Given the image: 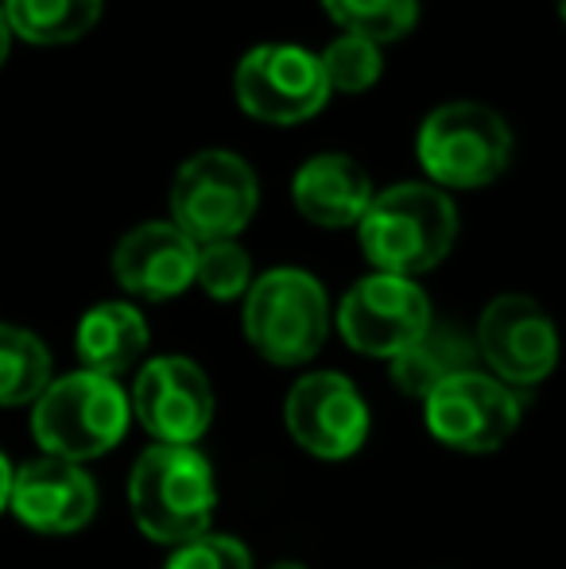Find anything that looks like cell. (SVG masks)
Here are the masks:
<instances>
[{"mask_svg":"<svg viewBox=\"0 0 566 569\" xmlns=\"http://www.w3.org/2000/svg\"><path fill=\"white\" fill-rule=\"evenodd\" d=\"M330 98L318 54L295 43L252 47L237 67V101L249 117L268 124H299Z\"/></svg>","mask_w":566,"mask_h":569,"instance_id":"obj_9","label":"cell"},{"mask_svg":"<svg viewBox=\"0 0 566 569\" xmlns=\"http://www.w3.org/2000/svg\"><path fill=\"white\" fill-rule=\"evenodd\" d=\"M129 403L156 446H195L214 422V388L187 357L148 360Z\"/></svg>","mask_w":566,"mask_h":569,"instance_id":"obj_12","label":"cell"},{"mask_svg":"<svg viewBox=\"0 0 566 569\" xmlns=\"http://www.w3.org/2000/svg\"><path fill=\"white\" fill-rule=\"evenodd\" d=\"M513 132L477 101L435 109L419 128V163L443 187H485L508 167Z\"/></svg>","mask_w":566,"mask_h":569,"instance_id":"obj_6","label":"cell"},{"mask_svg":"<svg viewBox=\"0 0 566 569\" xmlns=\"http://www.w3.org/2000/svg\"><path fill=\"white\" fill-rule=\"evenodd\" d=\"M101 0H4V20L28 43H70L98 23Z\"/></svg>","mask_w":566,"mask_h":569,"instance_id":"obj_18","label":"cell"},{"mask_svg":"<svg viewBox=\"0 0 566 569\" xmlns=\"http://www.w3.org/2000/svg\"><path fill=\"white\" fill-rule=\"evenodd\" d=\"M0 4H4V0H0Z\"/></svg>","mask_w":566,"mask_h":569,"instance_id":"obj_28","label":"cell"},{"mask_svg":"<svg viewBox=\"0 0 566 569\" xmlns=\"http://www.w3.org/2000/svg\"><path fill=\"white\" fill-rule=\"evenodd\" d=\"M330 307L310 271L272 268L245 295V338L272 365H307L326 341Z\"/></svg>","mask_w":566,"mask_h":569,"instance_id":"obj_4","label":"cell"},{"mask_svg":"<svg viewBox=\"0 0 566 569\" xmlns=\"http://www.w3.org/2000/svg\"><path fill=\"white\" fill-rule=\"evenodd\" d=\"M132 519L151 542L182 547L210 535L218 485L214 469L195 446H151L129 477Z\"/></svg>","mask_w":566,"mask_h":569,"instance_id":"obj_1","label":"cell"},{"mask_svg":"<svg viewBox=\"0 0 566 569\" xmlns=\"http://www.w3.org/2000/svg\"><path fill=\"white\" fill-rule=\"evenodd\" d=\"M51 383V352L36 333L0 322V403H36Z\"/></svg>","mask_w":566,"mask_h":569,"instance_id":"obj_19","label":"cell"},{"mask_svg":"<svg viewBox=\"0 0 566 569\" xmlns=\"http://www.w3.org/2000/svg\"><path fill=\"white\" fill-rule=\"evenodd\" d=\"M357 232L373 268L385 276L416 279L419 271L446 260L458 237V213L438 187L400 182L373 198L365 218L357 221Z\"/></svg>","mask_w":566,"mask_h":569,"instance_id":"obj_2","label":"cell"},{"mask_svg":"<svg viewBox=\"0 0 566 569\" xmlns=\"http://www.w3.org/2000/svg\"><path fill=\"white\" fill-rule=\"evenodd\" d=\"M474 368H477V341H469L458 326L430 322L424 338L393 360V380L404 396L427 399L438 383H446L450 376L474 372Z\"/></svg>","mask_w":566,"mask_h":569,"instance_id":"obj_17","label":"cell"},{"mask_svg":"<svg viewBox=\"0 0 566 569\" xmlns=\"http://www.w3.org/2000/svg\"><path fill=\"white\" fill-rule=\"evenodd\" d=\"M427 430L458 453H493L520 427V399L508 383L485 372H461L424 399Z\"/></svg>","mask_w":566,"mask_h":569,"instance_id":"obj_8","label":"cell"},{"mask_svg":"<svg viewBox=\"0 0 566 569\" xmlns=\"http://www.w3.org/2000/svg\"><path fill=\"white\" fill-rule=\"evenodd\" d=\"M268 569H307V566H299V562H276V566H268Z\"/></svg>","mask_w":566,"mask_h":569,"instance_id":"obj_26","label":"cell"},{"mask_svg":"<svg viewBox=\"0 0 566 569\" xmlns=\"http://www.w3.org/2000/svg\"><path fill=\"white\" fill-rule=\"evenodd\" d=\"M287 435L322 461L354 457L369 438V407L341 372H310L295 380L284 403Z\"/></svg>","mask_w":566,"mask_h":569,"instance_id":"obj_11","label":"cell"},{"mask_svg":"<svg viewBox=\"0 0 566 569\" xmlns=\"http://www.w3.org/2000/svg\"><path fill=\"white\" fill-rule=\"evenodd\" d=\"M75 345L86 372L117 380L148 349V322H143V315L137 307H129V302H101V307H93L78 322Z\"/></svg>","mask_w":566,"mask_h":569,"instance_id":"obj_16","label":"cell"},{"mask_svg":"<svg viewBox=\"0 0 566 569\" xmlns=\"http://www.w3.org/2000/svg\"><path fill=\"white\" fill-rule=\"evenodd\" d=\"M8 508L39 535H75L98 511V488L90 472L62 457H39L12 472Z\"/></svg>","mask_w":566,"mask_h":569,"instance_id":"obj_13","label":"cell"},{"mask_svg":"<svg viewBox=\"0 0 566 569\" xmlns=\"http://www.w3.org/2000/svg\"><path fill=\"white\" fill-rule=\"evenodd\" d=\"M198 244L175 221H148L132 229L113 252V276L129 295L163 302L195 283Z\"/></svg>","mask_w":566,"mask_h":569,"instance_id":"obj_14","label":"cell"},{"mask_svg":"<svg viewBox=\"0 0 566 569\" xmlns=\"http://www.w3.org/2000/svg\"><path fill=\"white\" fill-rule=\"evenodd\" d=\"M195 279L202 283V291L218 302L241 299L252 287V263L237 240H214V244L198 248Z\"/></svg>","mask_w":566,"mask_h":569,"instance_id":"obj_22","label":"cell"},{"mask_svg":"<svg viewBox=\"0 0 566 569\" xmlns=\"http://www.w3.org/2000/svg\"><path fill=\"white\" fill-rule=\"evenodd\" d=\"M430 302L416 279L373 271L346 291L338 307V330L349 349L365 357L396 360L430 330Z\"/></svg>","mask_w":566,"mask_h":569,"instance_id":"obj_7","label":"cell"},{"mask_svg":"<svg viewBox=\"0 0 566 569\" xmlns=\"http://www.w3.org/2000/svg\"><path fill=\"white\" fill-rule=\"evenodd\" d=\"M8 39H12V28H8V20H4V8H0V62L8 59Z\"/></svg>","mask_w":566,"mask_h":569,"instance_id":"obj_25","label":"cell"},{"mask_svg":"<svg viewBox=\"0 0 566 569\" xmlns=\"http://www.w3.org/2000/svg\"><path fill=\"white\" fill-rule=\"evenodd\" d=\"M291 198L307 221L322 229H346L365 218L377 194L365 167L349 156H315L295 174Z\"/></svg>","mask_w":566,"mask_h":569,"instance_id":"obj_15","label":"cell"},{"mask_svg":"<svg viewBox=\"0 0 566 569\" xmlns=\"http://www.w3.org/2000/svg\"><path fill=\"white\" fill-rule=\"evenodd\" d=\"M129 419L132 403L121 383L82 368L47 383L31 411V435L47 457L78 465L113 450L129 430Z\"/></svg>","mask_w":566,"mask_h":569,"instance_id":"obj_3","label":"cell"},{"mask_svg":"<svg viewBox=\"0 0 566 569\" xmlns=\"http://www.w3.org/2000/svg\"><path fill=\"white\" fill-rule=\"evenodd\" d=\"M477 357H485L508 388L544 383L559 365V333L552 315L528 295H500L477 322Z\"/></svg>","mask_w":566,"mask_h":569,"instance_id":"obj_10","label":"cell"},{"mask_svg":"<svg viewBox=\"0 0 566 569\" xmlns=\"http://www.w3.org/2000/svg\"><path fill=\"white\" fill-rule=\"evenodd\" d=\"M257 174L234 151H198L179 167L171 187V218L198 248L234 240L257 213Z\"/></svg>","mask_w":566,"mask_h":569,"instance_id":"obj_5","label":"cell"},{"mask_svg":"<svg viewBox=\"0 0 566 569\" xmlns=\"http://www.w3.org/2000/svg\"><path fill=\"white\" fill-rule=\"evenodd\" d=\"M322 4L346 28V36H365L373 43L400 39L419 16V0H322Z\"/></svg>","mask_w":566,"mask_h":569,"instance_id":"obj_20","label":"cell"},{"mask_svg":"<svg viewBox=\"0 0 566 569\" xmlns=\"http://www.w3.org/2000/svg\"><path fill=\"white\" fill-rule=\"evenodd\" d=\"M8 496H12V465H8V457L0 453V511L8 508Z\"/></svg>","mask_w":566,"mask_h":569,"instance_id":"obj_24","label":"cell"},{"mask_svg":"<svg viewBox=\"0 0 566 569\" xmlns=\"http://www.w3.org/2000/svg\"><path fill=\"white\" fill-rule=\"evenodd\" d=\"M167 569H252V555L234 535H202V539L175 547Z\"/></svg>","mask_w":566,"mask_h":569,"instance_id":"obj_23","label":"cell"},{"mask_svg":"<svg viewBox=\"0 0 566 569\" xmlns=\"http://www.w3.org/2000/svg\"><path fill=\"white\" fill-rule=\"evenodd\" d=\"M559 8H563V20H566V0H559Z\"/></svg>","mask_w":566,"mask_h":569,"instance_id":"obj_27","label":"cell"},{"mask_svg":"<svg viewBox=\"0 0 566 569\" xmlns=\"http://www.w3.org/2000/svg\"><path fill=\"white\" fill-rule=\"evenodd\" d=\"M318 62H322V74H326V82H330V90H341V93L369 90L380 78V67H385L380 43H373V39H365V36L334 39V43L318 54Z\"/></svg>","mask_w":566,"mask_h":569,"instance_id":"obj_21","label":"cell"}]
</instances>
